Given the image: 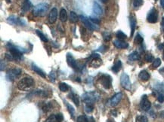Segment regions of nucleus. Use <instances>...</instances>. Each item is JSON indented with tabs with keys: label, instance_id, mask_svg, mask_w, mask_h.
I'll return each mask as SVG.
<instances>
[{
	"label": "nucleus",
	"instance_id": "2",
	"mask_svg": "<svg viewBox=\"0 0 164 122\" xmlns=\"http://www.w3.org/2000/svg\"><path fill=\"white\" fill-rule=\"evenodd\" d=\"M34 82L33 78L30 77H26L20 80L17 84V88L21 91H27L33 85Z\"/></svg>",
	"mask_w": 164,
	"mask_h": 122
},
{
	"label": "nucleus",
	"instance_id": "23",
	"mask_svg": "<svg viewBox=\"0 0 164 122\" xmlns=\"http://www.w3.org/2000/svg\"><path fill=\"white\" fill-rule=\"evenodd\" d=\"M140 59V55L137 51H134L132 54L129 55V60L130 61H135V60H139Z\"/></svg>",
	"mask_w": 164,
	"mask_h": 122
},
{
	"label": "nucleus",
	"instance_id": "5",
	"mask_svg": "<svg viewBox=\"0 0 164 122\" xmlns=\"http://www.w3.org/2000/svg\"><path fill=\"white\" fill-rule=\"evenodd\" d=\"M22 73L20 69H12L8 71L6 73V79L9 82H14V81L19 77Z\"/></svg>",
	"mask_w": 164,
	"mask_h": 122
},
{
	"label": "nucleus",
	"instance_id": "25",
	"mask_svg": "<svg viewBox=\"0 0 164 122\" xmlns=\"http://www.w3.org/2000/svg\"><path fill=\"white\" fill-rule=\"evenodd\" d=\"M70 98H71V99L74 101V103H75V105L76 106H79L80 105V100H79V97L76 94L74 93H71L69 95Z\"/></svg>",
	"mask_w": 164,
	"mask_h": 122
},
{
	"label": "nucleus",
	"instance_id": "55",
	"mask_svg": "<svg viewBox=\"0 0 164 122\" xmlns=\"http://www.w3.org/2000/svg\"><path fill=\"white\" fill-rule=\"evenodd\" d=\"M163 60H164V50H163Z\"/></svg>",
	"mask_w": 164,
	"mask_h": 122
},
{
	"label": "nucleus",
	"instance_id": "13",
	"mask_svg": "<svg viewBox=\"0 0 164 122\" xmlns=\"http://www.w3.org/2000/svg\"><path fill=\"white\" fill-rule=\"evenodd\" d=\"M7 21H8L9 23H11V24H14V25H25V23H24L22 20L19 19L18 17H15V16H10L9 17H8Z\"/></svg>",
	"mask_w": 164,
	"mask_h": 122
},
{
	"label": "nucleus",
	"instance_id": "21",
	"mask_svg": "<svg viewBox=\"0 0 164 122\" xmlns=\"http://www.w3.org/2000/svg\"><path fill=\"white\" fill-rule=\"evenodd\" d=\"M130 27H131V34L130 36H133L135 32V28H136V20L134 17H130Z\"/></svg>",
	"mask_w": 164,
	"mask_h": 122
},
{
	"label": "nucleus",
	"instance_id": "33",
	"mask_svg": "<svg viewBox=\"0 0 164 122\" xmlns=\"http://www.w3.org/2000/svg\"><path fill=\"white\" fill-rule=\"evenodd\" d=\"M67 108H68V112H70V115L72 116V118H74V114H75V109H74V107L72 106L71 105H70L68 103H67Z\"/></svg>",
	"mask_w": 164,
	"mask_h": 122
},
{
	"label": "nucleus",
	"instance_id": "17",
	"mask_svg": "<svg viewBox=\"0 0 164 122\" xmlns=\"http://www.w3.org/2000/svg\"><path fill=\"white\" fill-rule=\"evenodd\" d=\"M33 7L31 2L29 0H24L23 3L22 5V8H21V11L23 13H26L27 11L29 10Z\"/></svg>",
	"mask_w": 164,
	"mask_h": 122
},
{
	"label": "nucleus",
	"instance_id": "30",
	"mask_svg": "<svg viewBox=\"0 0 164 122\" xmlns=\"http://www.w3.org/2000/svg\"><path fill=\"white\" fill-rule=\"evenodd\" d=\"M103 38L104 42H109V41L111 39V35H110V33L108 32H104L103 33Z\"/></svg>",
	"mask_w": 164,
	"mask_h": 122
},
{
	"label": "nucleus",
	"instance_id": "9",
	"mask_svg": "<svg viewBox=\"0 0 164 122\" xmlns=\"http://www.w3.org/2000/svg\"><path fill=\"white\" fill-rule=\"evenodd\" d=\"M80 18L82 23H84V25L86 26V27H88L89 30H98V28L95 25H94V23H93L90 20H88V18H87L86 17H85L83 15H80Z\"/></svg>",
	"mask_w": 164,
	"mask_h": 122
},
{
	"label": "nucleus",
	"instance_id": "22",
	"mask_svg": "<svg viewBox=\"0 0 164 122\" xmlns=\"http://www.w3.org/2000/svg\"><path fill=\"white\" fill-rule=\"evenodd\" d=\"M121 67H122V63L120 60H116V63H114V65L112 67V71L115 72V73H117L118 72L121 70Z\"/></svg>",
	"mask_w": 164,
	"mask_h": 122
},
{
	"label": "nucleus",
	"instance_id": "37",
	"mask_svg": "<svg viewBox=\"0 0 164 122\" xmlns=\"http://www.w3.org/2000/svg\"><path fill=\"white\" fill-rule=\"evenodd\" d=\"M93 109H94V107H93V105H92V104H86V106H85V110H86V112H88V113L92 112Z\"/></svg>",
	"mask_w": 164,
	"mask_h": 122
},
{
	"label": "nucleus",
	"instance_id": "50",
	"mask_svg": "<svg viewBox=\"0 0 164 122\" xmlns=\"http://www.w3.org/2000/svg\"><path fill=\"white\" fill-rule=\"evenodd\" d=\"M161 27H162V28L163 29V30H164V17H163L162 22H161Z\"/></svg>",
	"mask_w": 164,
	"mask_h": 122
},
{
	"label": "nucleus",
	"instance_id": "1",
	"mask_svg": "<svg viewBox=\"0 0 164 122\" xmlns=\"http://www.w3.org/2000/svg\"><path fill=\"white\" fill-rule=\"evenodd\" d=\"M8 49H9V54L13 57L15 60H21V57L23 56V52H25L24 50H21V48H19L18 47L15 46L11 43H8L7 44Z\"/></svg>",
	"mask_w": 164,
	"mask_h": 122
},
{
	"label": "nucleus",
	"instance_id": "20",
	"mask_svg": "<svg viewBox=\"0 0 164 122\" xmlns=\"http://www.w3.org/2000/svg\"><path fill=\"white\" fill-rule=\"evenodd\" d=\"M139 77L141 81L147 82V81L149 80L150 75L146 70H142V71L140 72V73H139Z\"/></svg>",
	"mask_w": 164,
	"mask_h": 122
},
{
	"label": "nucleus",
	"instance_id": "51",
	"mask_svg": "<svg viewBox=\"0 0 164 122\" xmlns=\"http://www.w3.org/2000/svg\"><path fill=\"white\" fill-rule=\"evenodd\" d=\"M160 5L163 7V9H164V0H160Z\"/></svg>",
	"mask_w": 164,
	"mask_h": 122
},
{
	"label": "nucleus",
	"instance_id": "39",
	"mask_svg": "<svg viewBox=\"0 0 164 122\" xmlns=\"http://www.w3.org/2000/svg\"><path fill=\"white\" fill-rule=\"evenodd\" d=\"M161 64V60L159 58H157V59L154 60V61L153 62V64H152V66L154 68H157L159 67Z\"/></svg>",
	"mask_w": 164,
	"mask_h": 122
},
{
	"label": "nucleus",
	"instance_id": "11",
	"mask_svg": "<svg viewBox=\"0 0 164 122\" xmlns=\"http://www.w3.org/2000/svg\"><path fill=\"white\" fill-rule=\"evenodd\" d=\"M140 105H141V108L144 111H147L151 109V103L149 101V99H147V97L146 95L143 96L142 98H141V103H140Z\"/></svg>",
	"mask_w": 164,
	"mask_h": 122
},
{
	"label": "nucleus",
	"instance_id": "32",
	"mask_svg": "<svg viewBox=\"0 0 164 122\" xmlns=\"http://www.w3.org/2000/svg\"><path fill=\"white\" fill-rule=\"evenodd\" d=\"M77 122H88V117L82 115L77 118Z\"/></svg>",
	"mask_w": 164,
	"mask_h": 122
},
{
	"label": "nucleus",
	"instance_id": "29",
	"mask_svg": "<svg viewBox=\"0 0 164 122\" xmlns=\"http://www.w3.org/2000/svg\"><path fill=\"white\" fill-rule=\"evenodd\" d=\"M116 36L118 39H120V40H124L125 38H126V35L122 31H118L116 33Z\"/></svg>",
	"mask_w": 164,
	"mask_h": 122
},
{
	"label": "nucleus",
	"instance_id": "26",
	"mask_svg": "<svg viewBox=\"0 0 164 122\" xmlns=\"http://www.w3.org/2000/svg\"><path fill=\"white\" fill-rule=\"evenodd\" d=\"M70 21L71 23H76L78 21V16L74 11H71L70 13Z\"/></svg>",
	"mask_w": 164,
	"mask_h": 122
},
{
	"label": "nucleus",
	"instance_id": "3",
	"mask_svg": "<svg viewBox=\"0 0 164 122\" xmlns=\"http://www.w3.org/2000/svg\"><path fill=\"white\" fill-rule=\"evenodd\" d=\"M98 99V94L95 91H90L83 93L82 96V101L86 104H92L95 103Z\"/></svg>",
	"mask_w": 164,
	"mask_h": 122
},
{
	"label": "nucleus",
	"instance_id": "43",
	"mask_svg": "<svg viewBox=\"0 0 164 122\" xmlns=\"http://www.w3.org/2000/svg\"><path fill=\"white\" fill-rule=\"evenodd\" d=\"M46 122H57L56 118H55V115H51L47 118Z\"/></svg>",
	"mask_w": 164,
	"mask_h": 122
},
{
	"label": "nucleus",
	"instance_id": "14",
	"mask_svg": "<svg viewBox=\"0 0 164 122\" xmlns=\"http://www.w3.org/2000/svg\"><path fill=\"white\" fill-rule=\"evenodd\" d=\"M114 46L117 48L122 49V48H126L129 47V44L127 42H126L123 40H120V39H116L114 41Z\"/></svg>",
	"mask_w": 164,
	"mask_h": 122
},
{
	"label": "nucleus",
	"instance_id": "48",
	"mask_svg": "<svg viewBox=\"0 0 164 122\" xmlns=\"http://www.w3.org/2000/svg\"><path fill=\"white\" fill-rule=\"evenodd\" d=\"M5 64H3V61H1V71H3V70L5 69Z\"/></svg>",
	"mask_w": 164,
	"mask_h": 122
},
{
	"label": "nucleus",
	"instance_id": "45",
	"mask_svg": "<svg viewBox=\"0 0 164 122\" xmlns=\"http://www.w3.org/2000/svg\"><path fill=\"white\" fill-rule=\"evenodd\" d=\"M89 20H90L93 23H95V24H99V23H100V21H99V19H98L96 17H91L90 18H89Z\"/></svg>",
	"mask_w": 164,
	"mask_h": 122
},
{
	"label": "nucleus",
	"instance_id": "16",
	"mask_svg": "<svg viewBox=\"0 0 164 122\" xmlns=\"http://www.w3.org/2000/svg\"><path fill=\"white\" fill-rule=\"evenodd\" d=\"M58 17V10L55 8L52 9V11L49 13V17H48V20L51 23H54L55 21H57Z\"/></svg>",
	"mask_w": 164,
	"mask_h": 122
},
{
	"label": "nucleus",
	"instance_id": "38",
	"mask_svg": "<svg viewBox=\"0 0 164 122\" xmlns=\"http://www.w3.org/2000/svg\"><path fill=\"white\" fill-rule=\"evenodd\" d=\"M143 38L141 37L139 34H138L136 36V37H135V42L136 43V44H142L143 43Z\"/></svg>",
	"mask_w": 164,
	"mask_h": 122
},
{
	"label": "nucleus",
	"instance_id": "12",
	"mask_svg": "<svg viewBox=\"0 0 164 122\" xmlns=\"http://www.w3.org/2000/svg\"><path fill=\"white\" fill-rule=\"evenodd\" d=\"M122 93H118L116 94H115L114 97H112L110 100V105L112 107H114L116 105H118V103H120V100L122 99Z\"/></svg>",
	"mask_w": 164,
	"mask_h": 122
},
{
	"label": "nucleus",
	"instance_id": "4",
	"mask_svg": "<svg viewBox=\"0 0 164 122\" xmlns=\"http://www.w3.org/2000/svg\"><path fill=\"white\" fill-rule=\"evenodd\" d=\"M48 9V5L46 3H40L34 7L33 10V15L36 17H39V16H43L46 15L47 11Z\"/></svg>",
	"mask_w": 164,
	"mask_h": 122
},
{
	"label": "nucleus",
	"instance_id": "54",
	"mask_svg": "<svg viewBox=\"0 0 164 122\" xmlns=\"http://www.w3.org/2000/svg\"><path fill=\"white\" fill-rule=\"evenodd\" d=\"M7 2H8V3L11 2V0H7Z\"/></svg>",
	"mask_w": 164,
	"mask_h": 122
},
{
	"label": "nucleus",
	"instance_id": "35",
	"mask_svg": "<svg viewBox=\"0 0 164 122\" xmlns=\"http://www.w3.org/2000/svg\"><path fill=\"white\" fill-rule=\"evenodd\" d=\"M155 88L157 91H158L159 92H162L164 91V84L163 83H158L155 85Z\"/></svg>",
	"mask_w": 164,
	"mask_h": 122
},
{
	"label": "nucleus",
	"instance_id": "6",
	"mask_svg": "<svg viewBox=\"0 0 164 122\" xmlns=\"http://www.w3.org/2000/svg\"><path fill=\"white\" fill-rule=\"evenodd\" d=\"M99 81L101 82V84H102V86L106 89H110L112 86V78L109 75H101Z\"/></svg>",
	"mask_w": 164,
	"mask_h": 122
},
{
	"label": "nucleus",
	"instance_id": "31",
	"mask_svg": "<svg viewBox=\"0 0 164 122\" xmlns=\"http://www.w3.org/2000/svg\"><path fill=\"white\" fill-rule=\"evenodd\" d=\"M143 4V0H133V7L135 9L139 8Z\"/></svg>",
	"mask_w": 164,
	"mask_h": 122
},
{
	"label": "nucleus",
	"instance_id": "18",
	"mask_svg": "<svg viewBox=\"0 0 164 122\" xmlns=\"http://www.w3.org/2000/svg\"><path fill=\"white\" fill-rule=\"evenodd\" d=\"M31 66H32V70H33L36 73H37L39 75V76H40L41 77H42V78H46V73H45L44 72L42 71L40 68H39L35 64V63H32V65H31Z\"/></svg>",
	"mask_w": 164,
	"mask_h": 122
},
{
	"label": "nucleus",
	"instance_id": "10",
	"mask_svg": "<svg viewBox=\"0 0 164 122\" xmlns=\"http://www.w3.org/2000/svg\"><path fill=\"white\" fill-rule=\"evenodd\" d=\"M91 66L95 68H98L101 64V57L98 54H93L91 55Z\"/></svg>",
	"mask_w": 164,
	"mask_h": 122
},
{
	"label": "nucleus",
	"instance_id": "8",
	"mask_svg": "<svg viewBox=\"0 0 164 122\" xmlns=\"http://www.w3.org/2000/svg\"><path fill=\"white\" fill-rule=\"evenodd\" d=\"M158 20V12L157 9H152L147 14V21L151 23H155L157 22Z\"/></svg>",
	"mask_w": 164,
	"mask_h": 122
},
{
	"label": "nucleus",
	"instance_id": "44",
	"mask_svg": "<svg viewBox=\"0 0 164 122\" xmlns=\"http://www.w3.org/2000/svg\"><path fill=\"white\" fill-rule=\"evenodd\" d=\"M157 100L160 103H163L164 102V95L163 93H159L157 96Z\"/></svg>",
	"mask_w": 164,
	"mask_h": 122
},
{
	"label": "nucleus",
	"instance_id": "53",
	"mask_svg": "<svg viewBox=\"0 0 164 122\" xmlns=\"http://www.w3.org/2000/svg\"><path fill=\"white\" fill-rule=\"evenodd\" d=\"M107 122H114V121H111V120H107Z\"/></svg>",
	"mask_w": 164,
	"mask_h": 122
},
{
	"label": "nucleus",
	"instance_id": "36",
	"mask_svg": "<svg viewBox=\"0 0 164 122\" xmlns=\"http://www.w3.org/2000/svg\"><path fill=\"white\" fill-rule=\"evenodd\" d=\"M51 109V104L50 103H44L42 105V109L44 112H48Z\"/></svg>",
	"mask_w": 164,
	"mask_h": 122
},
{
	"label": "nucleus",
	"instance_id": "34",
	"mask_svg": "<svg viewBox=\"0 0 164 122\" xmlns=\"http://www.w3.org/2000/svg\"><path fill=\"white\" fill-rule=\"evenodd\" d=\"M136 122H148V119L146 116L139 115L136 118Z\"/></svg>",
	"mask_w": 164,
	"mask_h": 122
},
{
	"label": "nucleus",
	"instance_id": "27",
	"mask_svg": "<svg viewBox=\"0 0 164 122\" xmlns=\"http://www.w3.org/2000/svg\"><path fill=\"white\" fill-rule=\"evenodd\" d=\"M36 34H37V36H39L40 38V39L42 41V42H48V38H47L46 36H45L44 34L42 33V32H40L39 30H36Z\"/></svg>",
	"mask_w": 164,
	"mask_h": 122
},
{
	"label": "nucleus",
	"instance_id": "7",
	"mask_svg": "<svg viewBox=\"0 0 164 122\" xmlns=\"http://www.w3.org/2000/svg\"><path fill=\"white\" fill-rule=\"evenodd\" d=\"M120 83L121 85L123 88L126 89V90H130L131 87H132V84H131L130 79L129 77L126 73H122L120 77Z\"/></svg>",
	"mask_w": 164,
	"mask_h": 122
},
{
	"label": "nucleus",
	"instance_id": "28",
	"mask_svg": "<svg viewBox=\"0 0 164 122\" xmlns=\"http://www.w3.org/2000/svg\"><path fill=\"white\" fill-rule=\"evenodd\" d=\"M59 89L62 92H67L69 90V86L65 83H61L59 84Z\"/></svg>",
	"mask_w": 164,
	"mask_h": 122
},
{
	"label": "nucleus",
	"instance_id": "41",
	"mask_svg": "<svg viewBox=\"0 0 164 122\" xmlns=\"http://www.w3.org/2000/svg\"><path fill=\"white\" fill-rule=\"evenodd\" d=\"M145 59L147 62H152V61L154 60V57L152 56L151 54H147L145 55Z\"/></svg>",
	"mask_w": 164,
	"mask_h": 122
},
{
	"label": "nucleus",
	"instance_id": "24",
	"mask_svg": "<svg viewBox=\"0 0 164 122\" xmlns=\"http://www.w3.org/2000/svg\"><path fill=\"white\" fill-rule=\"evenodd\" d=\"M68 13L66 11V10L64 9H62L60 11V20H61L62 22H65L68 20Z\"/></svg>",
	"mask_w": 164,
	"mask_h": 122
},
{
	"label": "nucleus",
	"instance_id": "40",
	"mask_svg": "<svg viewBox=\"0 0 164 122\" xmlns=\"http://www.w3.org/2000/svg\"><path fill=\"white\" fill-rule=\"evenodd\" d=\"M34 93H35L36 95H37V96H39V97H46L47 96L46 92L44 91H36L35 92H34Z\"/></svg>",
	"mask_w": 164,
	"mask_h": 122
},
{
	"label": "nucleus",
	"instance_id": "42",
	"mask_svg": "<svg viewBox=\"0 0 164 122\" xmlns=\"http://www.w3.org/2000/svg\"><path fill=\"white\" fill-rule=\"evenodd\" d=\"M55 118L57 122H62L64 120V116L61 113H58L57 115H55Z\"/></svg>",
	"mask_w": 164,
	"mask_h": 122
},
{
	"label": "nucleus",
	"instance_id": "19",
	"mask_svg": "<svg viewBox=\"0 0 164 122\" xmlns=\"http://www.w3.org/2000/svg\"><path fill=\"white\" fill-rule=\"evenodd\" d=\"M93 12L95 13L96 15H101L103 13V10L101 9V7L99 5L98 2H95L93 4Z\"/></svg>",
	"mask_w": 164,
	"mask_h": 122
},
{
	"label": "nucleus",
	"instance_id": "52",
	"mask_svg": "<svg viewBox=\"0 0 164 122\" xmlns=\"http://www.w3.org/2000/svg\"><path fill=\"white\" fill-rule=\"evenodd\" d=\"M99 1H101V2H104V3H105V2H107V0H99Z\"/></svg>",
	"mask_w": 164,
	"mask_h": 122
},
{
	"label": "nucleus",
	"instance_id": "49",
	"mask_svg": "<svg viewBox=\"0 0 164 122\" xmlns=\"http://www.w3.org/2000/svg\"><path fill=\"white\" fill-rule=\"evenodd\" d=\"M158 48H159V49H160V50H163V49L164 50V44H160V45L158 46Z\"/></svg>",
	"mask_w": 164,
	"mask_h": 122
},
{
	"label": "nucleus",
	"instance_id": "15",
	"mask_svg": "<svg viewBox=\"0 0 164 122\" xmlns=\"http://www.w3.org/2000/svg\"><path fill=\"white\" fill-rule=\"evenodd\" d=\"M67 61H68V64L71 66L74 69H76V64H77V61L74 59V57L72 56L71 54L68 53L67 54Z\"/></svg>",
	"mask_w": 164,
	"mask_h": 122
},
{
	"label": "nucleus",
	"instance_id": "46",
	"mask_svg": "<svg viewBox=\"0 0 164 122\" xmlns=\"http://www.w3.org/2000/svg\"><path fill=\"white\" fill-rule=\"evenodd\" d=\"M49 78H50V79H51V81L52 82H55V73L54 72H51L50 73V75H49Z\"/></svg>",
	"mask_w": 164,
	"mask_h": 122
},
{
	"label": "nucleus",
	"instance_id": "56",
	"mask_svg": "<svg viewBox=\"0 0 164 122\" xmlns=\"http://www.w3.org/2000/svg\"><path fill=\"white\" fill-rule=\"evenodd\" d=\"M155 1H157V0H155Z\"/></svg>",
	"mask_w": 164,
	"mask_h": 122
},
{
	"label": "nucleus",
	"instance_id": "47",
	"mask_svg": "<svg viewBox=\"0 0 164 122\" xmlns=\"http://www.w3.org/2000/svg\"><path fill=\"white\" fill-rule=\"evenodd\" d=\"M106 48H107V47L106 46H104V45H102L101 47H100L97 51H101V52H104V51H105V50H106Z\"/></svg>",
	"mask_w": 164,
	"mask_h": 122
}]
</instances>
